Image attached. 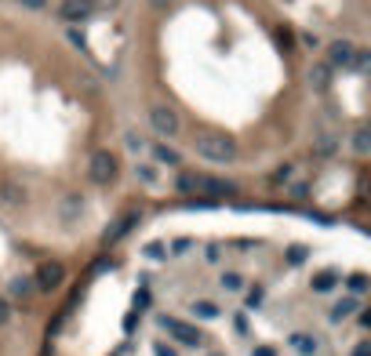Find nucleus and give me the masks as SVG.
Listing matches in <instances>:
<instances>
[{"label": "nucleus", "instance_id": "nucleus-1", "mask_svg": "<svg viewBox=\"0 0 371 356\" xmlns=\"http://www.w3.org/2000/svg\"><path fill=\"white\" fill-rule=\"evenodd\" d=\"M193 153L200 160H208V164H230V160H237V142H233V135L208 131V135L193 139Z\"/></svg>", "mask_w": 371, "mask_h": 356}, {"label": "nucleus", "instance_id": "nucleus-2", "mask_svg": "<svg viewBox=\"0 0 371 356\" xmlns=\"http://www.w3.org/2000/svg\"><path fill=\"white\" fill-rule=\"evenodd\" d=\"M149 127H153L161 139H175V135L182 131V117H178L175 106L157 102V106H149Z\"/></svg>", "mask_w": 371, "mask_h": 356}, {"label": "nucleus", "instance_id": "nucleus-3", "mask_svg": "<svg viewBox=\"0 0 371 356\" xmlns=\"http://www.w3.org/2000/svg\"><path fill=\"white\" fill-rule=\"evenodd\" d=\"M117 171H120V164H117V156L109 149H95V153H91V160H87V178L95 182V185H109L117 178Z\"/></svg>", "mask_w": 371, "mask_h": 356}, {"label": "nucleus", "instance_id": "nucleus-4", "mask_svg": "<svg viewBox=\"0 0 371 356\" xmlns=\"http://www.w3.org/2000/svg\"><path fill=\"white\" fill-rule=\"evenodd\" d=\"M193 193H204V197H215V200H222V197H233L237 185L230 178H219V175H204V171H193Z\"/></svg>", "mask_w": 371, "mask_h": 356}, {"label": "nucleus", "instance_id": "nucleus-5", "mask_svg": "<svg viewBox=\"0 0 371 356\" xmlns=\"http://www.w3.org/2000/svg\"><path fill=\"white\" fill-rule=\"evenodd\" d=\"M84 207H87L84 193H77V189H66V193H62V197H58V204H55V215H58V222L73 225V222H80Z\"/></svg>", "mask_w": 371, "mask_h": 356}, {"label": "nucleus", "instance_id": "nucleus-6", "mask_svg": "<svg viewBox=\"0 0 371 356\" xmlns=\"http://www.w3.org/2000/svg\"><path fill=\"white\" fill-rule=\"evenodd\" d=\"M161 328H164L168 335H175L182 345H190V349L204 345V335L193 328V323H182V320H175V316H161Z\"/></svg>", "mask_w": 371, "mask_h": 356}, {"label": "nucleus", "instance_id": "nucleus-7", "mask_svg": "<svg viewBox=\"0 0 371 356\" xmlns=\"http://www.w3.org/2000/svg\"><path fill=\"white\" fill-rule=\"evenodd\" d=\"M55 15L66 22V26H77V22H84V18L95 15V4H91V0H58Z\"/></svg>", "mask_w": 371, "mask_h": 356}, {"label": "nucleus", "instance_id": "nucleus-8", "mask_svg": "<svg viewBox=\"0 0 371 356\" xmlns=\"http://www.w3.org/2000/svg\"><path fill=\"white\" fill-rule=\"evenodd\" d=\"M357 44L353 41H331L328 44V70H353Z\"/></svg>", "mask_w": 371, "mask_h": 356}, {"label": "nucleus", "instance_id": "nucleus-9", "mask_svg": "<svg viewBox=\"0 0 371 356\" xmlns=\"http://www.w3.org/2000/svg\"><path fill=\"white\" fill-rule=\"evenodd\" d=\"M62 280H66V266H62V262H44L37 269V276H33V287L37 291H58Z\"/></svg>", "mask_w": 371, "mask_h": 356}, {"label": "nucleus", "instance_id": "nucleus-10", "mask_svg": "<svg viewBox=\"0 0 371 356\" xmlns=\"http://www.w3.org/2000/svg\"><path fill=\"white\" fill-rule=\"evenodd\" d=\"M139 222V211H128V215H120L113 225H109V230L102 233V244H117L124 233H131V225Z\"/></svg>", "mask_w": 371, "mask_h": 356}, {"label": "nucleus", "instance_id": "nucleus-11", "mask_svg": "<svg viewBox=\"0 0 371 356\" xmlns=\"http://www.w3.org/2000/svg\"><path fill=\"white\" fill-rule=\"evenodd\" d=\"M0 204H4V207H22L26 204V185L4 178V182H0Z\"/></svg>", "mask_w": 371, "mask_h": 356}, {"label": "nucleus", "instance_id": "nucleus-12", "mask_svg": "<svg viewBox=\"0 0 371 356\" xmlns=\"http://www.w3.org/2000/svg\"><path fill=\"white\" fill-rule=\"evenodd\" d=\"M288 345H291L299 356H317V349H321L317 335H306V331H295V335L288 338Z\"/></svg>", "mask_w": 371, "mask_h": 356}, {"label": "nucleus", "instance_id": "nucleus-13", "mask_svg": "<svg viewBox=\"0 0 371 356\" xmlns=\"http://www.w3.org/2000/svg\"><path fill=\"white\" fill-rule=\"evenodd\" d=\"M357 309H360V298H343V302H335V306H331L328 320H331V323H343V320H350Z\"/></svg>", "mask_w": 371, "mask_h": 356}, {"label": "nucleus", "instance_id": "nucleus-14", "mask_svg": "<svg viewBox=\"0 0 371 356\" xmlns=\"http://www.w3.org/2000/svg\"><path fill=\"white\" fill-rule=\"evenodd\" d=\"M153 160H157V164H168V168H178V164H182L178 149H171L168 142H157V146H153Z\"/></svg>", "mask_w": 371, "mask_h": 356}, {"label": "nucleus", "instance_id": "nucleus-15", "mask_svg": "<svg viewBox=\"0 0 371 356\" xmlns=\"http://www.w3.org/2000/svg\"><path fill=\"white\" fill-rule=\"evenodd\" d=\"M335 284H338V273H335V269H321L313 280H309V287H313L317 295H328V291H335Z\"/></svg>", "mask_w": 371, "mask_h": 356}, {"label": "nucleus", "instance_id": "nucleus-16", "mask_svg": "<svg viewBox=\"0 0 371 356\" xmlns=\"http://www.w3.org/2000/svg\"><path fill=\"white\" fill-rule=\"evenodd\" d=\"M338 149V139L331 135V131H321V135H313V156H331Z\"/></svg>", "mask_w": 371, "mask_h": 356}, {"label": "nucleus", "instance_id": "nucleus-17", "mask_svg": "<svg viewBox=\"0 0 371 356\" xmlns=\"http://www.w3.org/2000/svg\"><path fill=\"white\" fill-rule=\"evenodd\" d=\"M8 291H11V298H22V302H26L37 287H33V276H15V280L8 284Z\"/></svg>", "mask_w": 371, "mask_h": 356}, {"label": "nucleus", "instance_id": "nucleus-18", "mask_svg": "<svg viewBox=\"0 0 371 356\" xmlns=\"http://www.w3.org/2000/svg\"><path fill=\"white\" fill-rule=\"evenodd\" d=\"M309 87H313V91H328L331 87V70L328 66H313V70H309Z\"/></svg>", "mask_w": 371, "mask_h": 356}, {"label": "nucleus", "instance_id": "nucleus-19", "mask_svg": "<svg viewBox=\"0 0 371 356\" xmlns=\"http://www.w3.org/2000/svg\"><path fill=\"white\" fill-rule=\"evenodd\" d=\"M190 309H193V316H197V320H219V313H222L219 306H215V302H208V298L193 302Z\"/></svg>", "mask_w": 371, "mask_h": 356}, {"label": "nucleus", "instance_id": "nucleus-20", "mask_svg": "<svg viewBox=\"0 0 371 356\" xmlns=\"http://www.w3.org/2000/svg\"><path fill=\"white\" fill-rule=\"evenodd\" d=\"M350 142H353V153H357V156H367V153H371V131H367V127H357Z\"/></svg>", "mask_w": 371, "mask_h": 356}, {"label": "nucleus", "instance_id": "nucleus-21", "mask_svg": "<svg viewBox=\"0 0 371 356\" xmlns=\"http://www.w3.org/2000/svg\"><path fill=\"white\" fill-rule=\"evenodd\" d=\"M346 287H350V298H360L364 291H367V276L364 273H353V276H346Z\"/></svg>", "mask_w": 371, "mask_h": 356}, {"label": "nucleus", "instance_id": "nucleus-22", "mask_svg": "<svg viewBox=\"0 0 371 356\" xmlns=\"http://www.w3.org/2000/svg\"><path fill=\"white\" fill-rule=\"evenodd\" d=\"M262 302H266V287H262V284H255L252 291H247V298H244V306H247V309H252V313H255V309H259Z\"/></svg>", "mask_w": 371, "mask_h": 356}, {"label": "nucleus", "instance_id": "nucleus-23", "mask_svg": "<svg viewBox=\"0 0 371 356\" xmlns=\"http://www.w3.org/2000/svg\"><path fill=\"white\" fill-rule=\"evenodd\" d=\"M219 284H222V291H244V276L233 273V269H226V273L219 276Z\"/></svg>", "mask_w": 371, "mask_h": 356}, {"label": "nucleus", "instance_id": "nucleus-24", "mask_svg": "<svg viewBox=\"0 0 371 356\" xmlns=\"http://www.w3.org/2000/svg\"><path fill=\"white\" fill-rule=\"evenodd\" d=\"M135 178L142 185H153V182H157V168H153V164H135Z\"/></svg>", "mask_w": 371, "mask_h": 356}, {"label": "nucleus", "instance_id": "nucleus-25", "mask_svg": "<svg viewBox=\"0 0 371 356\" xmlns=\"http://www.w3.org/2000/svg\"><path fill=\"white\" fill-rule=\"evenodd\" d=\"M367 66H371V55H367V48H357V58H353V70H357V73H367Z\"/></svg>", "mask_w": 371, "mask_h": 356}, {"label": "nucleus", "instance_id": "nucleus-26", "mask_svg": "<svg viewBox=\"0 0 371 356\" xmlns=\"http://www.w3.org/2000/svg\"><path fill=\"white\" fill-rule=\"evenodd\" d=\"M124 146H128L131 153H142V149H146V142L139 139V131H128V135H124Z\"/></svg>", "mask_w": 371, "mask_h": 356}, {"label": "nucleus", "instance_id": "nucleus-27", "mask_svg": "<svg viewBox=\"0 0 371 356\" xmlns=\"http://www.w3.org/2000/svg\"><path fill=\"white\" fill-rule=\"evenodd\" d=\"M8 320H11V302H8L4 295H0V328H4Z\"/></svg>", "mask_w": 371, "mask_h": 356}, {"label": "nucleus", "instance_id": "nucleus-28", "mask_svg": "<svg viewBox=\"0 0 371 356\" xmlns=\"http://www.w3.org/2000/svg\"><path fill=\"white\" fill-rule=\"evenodd\" d=\"M288 262H291V266H299V262H306V247H299V244H295V247L288 251Z\"/></svg>", "mask_w": 371, "mask_h": 356}, {"label": "nucleus", "instance_id": "nucleus-29", "mask_svg": "<svg viewBox=\"0 0 371 356\" xmlns=\"http://www.w3.org/2000/svg\"><path fill=\"white\" fill-rule=\"evenodd\" d=\"M291 175H295V168H291V164H284V168H276V171H273V182H288Z\"/></svg>", "mask_w": 371, "mask_h": 356}, {"label": "nucleus", "instance_id": "nucleus-30", "mask_svg": "<svg viewBox=\"0 0 371 356\" xmlns=\"http://www.w3.org/2000/svg\"><path fill=\"white\" fill-rule=\"evenodd\" d=\"M153 352H157V356H178L171 345H164V342H157V345H153Z\"/></svg>", "mask_w": 371, "mask_h": 356}, {"label": "nucleus", "instance_id": "nucleus-31", "mask_svg": "<svg viewBox=\"0 0 371 356\" xmlns=\"http://www.w3.org/2000/svg\"><path fill=\"white\" fill-rule=\"evenodd\" d=\"M252 356H276V349H273V345H255Z\"/></svg>", "mask_w": 371, "mask_h": 356}, {"label": "nucleus", "instance_id": "nucleus-32", "mask_svg": "<svg viewBox=\"0 0 371 356\" xmlns=\"http://www.w3.org/2000/svg\"><path fill=\"white\" fill-rule=\"evenodd\" d=\"M353 356H371V345H367V342H357V345H353Z\"/></svg>", "mask_w": 371, "mask_h": 356}, {"label": "nucleus", "instance_id": "nucleus-33", "mask_svg": "<svg viewBox=\"0 0 371 356\" xmlns=\"http://www.w3.org/2000/svg\"><path fill=\"white\" fill-rule=\"evenodd\" d=\"M146 254H149V258H164V247H161V244H149Z\"/></svg>", "mask_w": 371, "mask_h": 356}, {"label": "nucleus", "instance_id": "nucleus-34", "mask_svg": "<svg viewBox=\"0 0 371 356\" xmlns=\"http://www.w3.org/2000/svg\"><path fill=\"white\" fill-rule=\"evenodd\" d=\"M22 4H26V8H29V11H41V8H44V4H48V0H22Z\"/></svg>", "mask_w": 371, "mask_h": 356}, {"label": "nucleus", "instance_id": "nucleus-35", "mask_svg": "<svg viewBox=\"0 0 371 356\" xmlns=\"http://www.w3.org/2000/svg\"><path fill=\"white\" fill-rule=\"evenodd\" d=\"M171 247H175V251H171V254H186V247H190V240H175V244H171Z\"/></svg>", "mask_w": 371, "mask_h": 356}, {"label": "nucleus", "instance_id": "nucleus-36", "mask_svg": "<svg viewBox=\"0 0 371 356\" xmlns=\"http://www.w3.org/2000/svg\"><path fill=\"white\" fill-rule=\"evenodd\" d=\"M291 197H299V200H302V197H309V189H306V185H302V182H299V185H295V189H291Z\"/></svg>", "mask_w": 371, "mask_h": 356}, {"label": "nucleus", "instance_id": "nucleus-37", "mask_svg": "<svg viewBox=\"0 0 371 356\" xmlns=\"http://www.w3.org/2000/svg\"><path fill=\"white\" fill-rule=\"evenodd\" d=\"M91 4H95V8H117L120 0H91Z\"/></svg>", "mask_w": 371, "mask_h": 356}, {"label": "nucleus", "instance_id": "nucleus-38", "mask_svg": "<svg viewBox=\"0 0 371 356\" xmlns=\"http://www.w3.org/2000/svg\"><path fill=\"white\" fill-rule=\"evenodd\" d=\"M357 323H360V331H367V323H371V316H367V313H357Z\"/></svg>", "mask_w": 371, "mask_h": 356}, {"label": "nucleus", "instance_id": "nucleus-39", "mask_svg": "<svg viewBox=\"0 0 371 356\" xmlns=\"http://www.w3.org/2000/svg\"><path fill=\"white\" fill-rule=\"evenodd\" d=\"M149 4H153V8H161V11H164V8H171V4H175V0H149Z\"/></svg>", "mask_w": 371, "mask_h": 356}]
</instances>
